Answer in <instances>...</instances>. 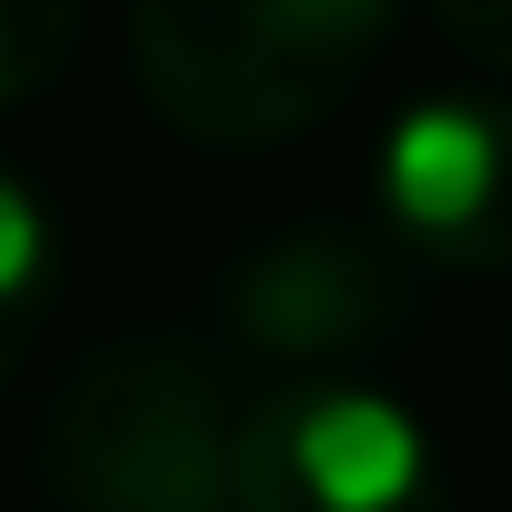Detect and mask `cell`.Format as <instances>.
<instances>
[{
	"label": "cell",
	"instance_id": "1",
	"mask_svg": "<svg viewBox=\"0 0 512 512\" xmlns=\"http://www.w3.org/2000/svg\"><path fill=\"white\" fill-rule=\"evenodd\" d=\"M392 0H131V71L151 111L211 151H262L352 101Z\"/></svg>",
	"mask_w": 512,
	"mask_h": 512
},
{
	"label": "cell",
	"instance_id": "2",
	"mask_svg": "<svg viewBox=\"0 0 512 512\" xmlns=\"http://www.w3.org/2000/svg\"><path fill=\"white\" fill-rule=\"evenodd\" d=\"M241 422L211 362L171 332H121L61 392L41 432V482L61 512H241L231 492Z\"/></svg>",
	"mask_w": 512,
	"mask_h": 512
},
{
	"label": "cell",
	"instance_id": "3",
	"mask_svg": "<svg viewBox=\"0 0 512 512\" xmlns=\"http://www.w3.org/2000/svg\"><path fill=\"white\" fill-rule=\"evenodd\" d=\"M231 492L241 512H452L432 432L402 402L352 392V382L272 392L241 422Z\"/></svg>",
	"mask_w": 512,
	"mask_h": 512
},
{
	"label": "cell",
	"instance_id": "4",
	"mask_svg": "<svg viewBox=\"0 0 512 512\" xmlns=\"http://www.w3.org/2000/svg\"><path fill=\"white\" fill-rule=\"evenodd\" d=\"M382 231L442 272H512V91H442L392 121Z\"/></svg>",
	"mask_w": 512,
	"mask_h": 512
},
{
	"label": "cell",
	"instance_id": "5",
	"mask_svg": "<svg viewBox=\"0 0 512 512\" xmlns=\"http://www.w3.org/2000/svg\"><path fill=\"white\" fill-rule=\"evenodd\" d=\"M402 312V241L392 231H352V221H312L262 241L231 272V322L282 352V362H342L372 352Z\"/></svg>",
	"mask_w": 512,
	"mask_h": 512
},
{
	"label": "cell",
	"instance_id": "6",
	"mask_svg": "<svg viewBox=\"0 0 512 512\" xmlns=\"http://www.w3.org/2000/svg\"><path fill=\"white\" fill-rule=\"evenodd\" d=\"M41 302H51V211H41L31 181L0 171V382L21 372Z\"/></svg>",
	"mask_w": 512,
	"mask_h": 512
},
{
	"label": "cell",
	"instance_id": "7",
	"mask_svg": "<svg viewBox=\"0 0 512 512\" xmlns=\"http://www.w3.org/2000/svg\"><path fill=\"white\" fill-rule=\"evenodd\" d=\"M71 41H81V0H0V111L41 101Z\"/></svg>",
	"mask_w": 512,
	"mask_h": 512
},
{
	"label": "cell",
	"instance_id": "8",
	"mask_svg": "<svg viewBox=\"0 0 512 512\" xmlns=\"http://www.w3.org/2000/svg\"><path fill=\"white\" fill-rule=\"evenodd\" d=\"M432 21H442V41H452L472 71L512 81V0H432Z\"/></svg>",
	"mask_w": 512,
	"mask_h": 512
}]
</instances>
